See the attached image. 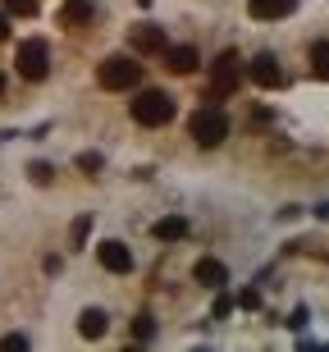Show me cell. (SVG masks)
Instances as JSON below:
<instances>
[{"label": "cell", "instance_id": "25", "mask_svg": "<svg viewBox=\"0 0 329 352\" xmlns=\"http://www.w3.org/2000/svg\"><path fill=\"white\" fill-rule=\"evenodd\" d=\"M316 215H320V220H329V201H320V206H316Z\"/></svg>", "mask_w": 329, "mask_h": 352}, {"label": "cell", "instance_id": "18", "mask_svg": "<svg viewBox=\"0 0 329 352\" xmlns=\"http://www.w3.org/2000/svg\"><path fill=\"white\" fill-rule=\"evenodd\" d=\"M238 307L256 311V307H261V293H256V288H242V293H238Z\"/></svg>", "mask_w": 329, "mask_h": 352}, {"label": "cell", "instance_id": "4", "mask_svg": "<svg viewBox=\"0 0 329 352\" xmlns=\"http://www.w3.org/2000/svg\"><path fill=\"white\" fill-rule=\"evenodd\" d=\"M14 65H19V74H23L27 82H41L46 74H51V51H46V41H41V37L23 41V46H19V60H14Z\"/></svg>", "mask_w": 329, "mask_h": 352}, {"label": "cell", "instance_id": "12", "mask_svg": "<svg viewBox=\"0 0 329 352\" xmlns=\"http://www.w3.org/2000/svg\"><path fill=\"white\" fill-rule=\"evenodd\" d=\"M133 46H137V51H165V32H160V28H137V32H133Z\"/></svg>", "mask_w": 329, "mask_h": 352}, {"label": "cell", "instance_id": "9", "mask_svg": "<svg viewBox=\"0 0 329 352\" xmlns=\"http://www.w3.org/2000/svg\"><path fill=\"white\" fill-rule=\"evenodd\" d=\"M151 234H156L160 243H183L188 238V215H165V220L151 224Z\"/></svg>", "mask_w": 329, "mask_h": 352}, {"label": "cell", "instance_id": "26", "mask_svg": "<svg viewBox=\"0 0 329 352\" xmlns=\"http://www.w3.org/2000/svg\"><path fill=\"white\" fill-rule=\"evenodd\" d=\"M0 96H5V74H0Z\"/></svg>", "mask_w": 329, "mask_h": 352}, {"label": "cell", "instance_id": "15", "mask_svg": "<svg viewBox=\"0 0 329 352\" xmlns=\"http://www.w3.org/2000/svg\"><path fill=\"white\" fill-rule=\"evenodd\" d=\"M133 339L137 343H146V339H156V320H151V316H137V320H133Z\"/></svg>", "mask_w": 329, "mask_h": 352}, {"label": "cell", "instance_id": "23", "mask_svg": "<svg viewBox=\"0 0 329 352\" xmlns=\"http://www.w3.org/2000/svg\"><path fill=\"white\" fill-rule=\"evenodd\" d=\"M288 325H293V329H302V325H306V307H297V311L288 316Z\"/></svg>", "mask_w": 329, "mask_h": 352}, {"label": "cell", "instance_id": "22", "mask_svg": "<svg viewBox=\"0 0 329 352\" xmlns=\"http://www.w3.org/2000/svg\"><path fill=\"white\" fill-rule=\"evenodd\" d=\"M27 174H32V179H37V183H51V165H32V170H27Z\"/></svg>", "mask_w": 329, "mask_h": 352}, {"label": "cell", "instance_id": "5", "mask_svg": "<svg viewBox=\"0 0 329 352\" xmlns=\"http://www.w3.org/2000/svg\"><path fill=\"white\" fill-rule=\"evenodd\" d=\"M247 74H251V82H261V87H284V69H279V60L270 51L256 55V60L247 65Z\"/></svg>", "mask_w": 329, "mask_h": 352}, {"label": "cell", "instance_id": "7", "mask_svg": "<svg viewBox=\"0 0 329 352\" xmlns=\"http://www.w3.org/2000/svg\"><path fill=\"white\" fill-rule=\"evenodd\" d=\"M192 279L206 284V288H224L229 284V270H224V261H215V256H201L197 270H192Z\"/></svg>", "mask_w": 329, "mask_h": 352}, {"label": "cell", "instance_id": "24", "mask_svg": "<svg viewBox=\"0 0 329 352\" xmlns=\"http://www.w3.org/2000/svg\"><path fill=\"white\" fill-rule=\"evenodd\" d=\"M10 37V14H0V41Z\"/></svg>", "mask_w": 329, "mask_h": 352}, {"label": "cell", "instance_id": "3", "mask_svg": "<svg viewBox=\"0 0 329 352\" xmlns=\"http://www.w3.org/2000/svg\"><path fill=\"white\" fill-rule=\"evenodd\" d=\"M188 133L197 138V146H220L224 138H229V119H224V110H197V115L188 119Z\"/></svg>", "mask_w": 329, "mask_h": 352}, {"label": "cell", "instance_id": "14", "mask_svg": "<svg viewBox=\"0 0 329 352\" xmlns=\"http://www.w3.org/2000/svg\"><path fill=\"white\" fill-rule=\"evenodd\" d=\"M311 74L329 82V41H316V46H311Z\"/></svg>", "mask_w": 329, "mask_h": 352}, {"label": "cell", "instance_id": "1", "mask_svg": "<svg viewBox=\"0 0 329 352\" xmlns=\"http://www.w3.org/2000/svg\"><path fill=\"white\" fill-rule=\"evenodd\" d=\"M133 119H137V124H146V129L170 124V119H174V96H170V91H160V87L137 91V101H133Z\"/></svg>", "mask_w": 329, "mask_h": 352}, {"label": "cell", "instance_id": "16", "mask_svg": "<svg viewBox=\"0 0 329 352\" xmlns=\"http://www.w3.org/2000/svg\"><path fill=\"white\" fill-rule=\"evenodd\" d=\"M87 14H92L87 0H69V5H65V23H78V19H87Z\"/></svg>", "mask_w": 329, "mask_h": 352}, {"label": "cell", "instance_id": "17", "mask_svg": "<svg viewBox=\"0 0 329 352\" xmlns=\"http://www.w3.org/2000/svg\"><path fill=\"white\" fill-rule=\"evenodd\" d=\"M5 14H19V19H32V14H37V0H5Z\"/></svg>", "mask_w": 329, "mask_h": 352}, {"label": "cell", "instance_id": "20", "mask_svg": "<svg viewBox=\"0 0 329 352\" xmlns=\"http://www.w3.org/2000/svg\"><path fill=\"white\" fill-rule=\"evenodd\" d=\"M87 229H92V220H73V229H69V234H73V243H82V238H87Z\"/></svg>", "mask_w": 329, "mask_h": 352}, {"label": "cell", "instance_id": "19", "mask_svg": "<svg viewBox=\"0 0 329 352\" xmlns=\"http://www.w3.org/2000/svg\"><path fill=\"white\" fill-rule=\"evenodd\" d=\"M229 311H234V298H229V293H220V298H215V320H224Z\"/></svg>", "mask_w": 329, "mask_h": 352}, {"label": "cell", "instance_id": "6", "mask_svg": "<svg viewBox=\"0 0 329 352\" xmlns=\"http://www.w3.org/2000/svg\"><path fill=\"white\" fill-rule=\"evenodd\" d=\"M96 256H101V265L115 270V274H128L133 270V252L124 248V243H115V238H106V243L96 248Z\"/></svg>", "mask_w": 329, "mask_h": 352}, {"label": "cell", "instance_id": "2", "mask_svg": "<svg viewBox=\"0 0 329 352\" xmlns=\"http://www.w3.org/2000/svg\"><path fill=\"white\" fill-rule=\"evenodd\" d=\"M96 78H101V87L106 91H128L142 82V65L133 60V55H110L106 65L96 69Z\"/></svg>", "mask_w": 329, "mask_h": 352}, {"label": "cell", "instance_id": "11", "mask_svg": "<svg viewBox=\"0 0 329 352\" xmlns=\"http://www.w3.org/2000/svg\"><path fill=\"white\" fill-rule=\"evenodd\" d=\"M165 65L174 74H192L197 69V46H165Z\"/></svg>", "mask_w": 329, "mask_h": 352}, {"label": "cell", "instance_id": "8", "mask_svg": "<svg viewBox=\"0 0 329 352\" xmlns=\"http://www.w3.org/2000/svg\"><path fill=\"white\" fill-rule=\"evenodd\" d=\"M297 10V0H247L251 19H288Z\"/></svg>", "mask_w": 329, "mask_h": 352}, {"label": "cell", "instance_id": "21", "mask_svg": "<svg viewBox=\"0 0 329 352\" xmlns=\"http://www.w3.org/2000/svg\"><path fill=\"white\" fill-rule=\"evenodd\" d=\"M0 348H27V339H23V334H5V339H0Z\"/></svg>", "mask_w": 329, "mask_h": 352}, {"label": "cell", "instance_id": "10", "mask_svg": "<svg viewBox=\"0 0 329 352\" xmlns=\"http://www.w3.org/2000/svg\"><path fill=\"white\" fill-rule=\"evenodd\" d=\"M78 329H82V339H106V329H110V316L101 311V307H87V311L78 316Z\"/></svg>", "mask_w": 329, "mask_h": 352}, {"label": "cell", "instance_id": "13", "mask_svg": "<svg viewBox=\"0 0 329 352\" xmlns=\"http://www.w3.org/2000/svg\"><path fill=\"white\" fill-rule=\"evenodd\" d=\"M238 60H234V55H220V69H215V82H220V87L224 91H234L238 87Z\"/></svg>", "mask_w": 329, "mask_h": 352}]
</instances>
